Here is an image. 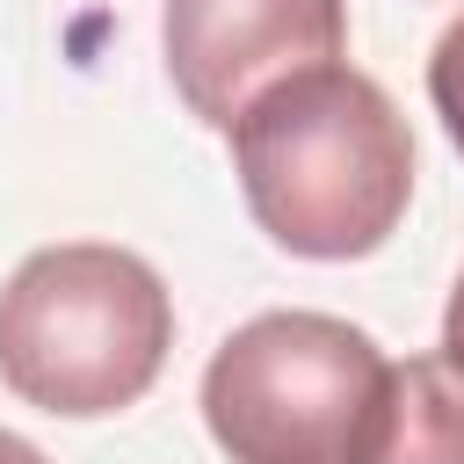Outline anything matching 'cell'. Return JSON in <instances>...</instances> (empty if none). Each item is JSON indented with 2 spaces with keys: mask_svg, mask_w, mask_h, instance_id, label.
I'll return each mask as SVG.
<instances>
[{
  "mask_svg": "<svg viewBox=\"0 0 464 464\" xmlns=\"http://www.w3.org/2000/svg\"><path fill=\"white\" fill-rule=\"evenodd\" d=\"M254 225L304 261L377 254L413 203V130L355 65H312L246 102L225 130Z\"/></svg>",
  "mask_w": 464,
  "mask_h": 464,
  "instance_id": "cell-1",
  "label": "cell"
},
{
  "mask_svg": "<svg viewBox=\"0 0 464 464\" xmlns=\"http://www.w3.org/2000/svg\"><path fill=\"white\" fill-rule=\"evenodd\" d=\"M174 348V297L130 246L65 239L0 290V377L58 420H102L152 392Z\"/></svg>",
  "mask_w": 464,
  "mask_h": 464,
  "instance_id": "cell-2",
  "label": "cell"
},
{
  "mask_svg": "<svg viewBox=\"0 0 464 464\" xmlns=\"http://www.w3.org/2000/svg\"><path fill=\"white\" fill-rule=\"evenodd\" d=\"M384 348L334 312H261L203 370V420L232 464H362Z\"/></svg>",
  "mask_w": 464,
  "mask_h": 464,
  "instance_id": "cell-3",
  "label": "cell"
},
{
  "mask_svg": "<svg viewBox=\"0 0 464 464\" xmlns=\"http://www.w3.org/2000/svg\"><path fill=\"white\" fill-rule=\"evenodd\" d=\"M174 94L196 123L232 130L254 94L348 51L341 0H167L160 14Z\"/></svg>",
  "mask_w": 464,
  "mask_h": 464,
  "instance_id": "cell-4",
  "label": "cell"
},
{
  "mask_svg": "<svg viewBox=\"0 0 464 464\" xmlns=\"http://www.w3.org/2000/svg\"><path fill=\"white\" fill-rule=\"evenodd\" d=\"M362 464H464V362L442 348L392 362Z\"/></svg>",
  "mask_w": 464,
  "mask_h": 464,
  "instance_id": "cell-5",
  "label": "cell"
},
{
  "mask_svg": "<svg viewBox=\"0 0 464 464\" xmlns=\"http://www.w3.org/2000/svg\"><path fill=\"white\" fill-rule=\"evenodd\" d=\"M428 102H435L450 145L464 152V14L435 36V58H428Z\"/></svg>",
  "mask_w": 464,
  "mask_h": 464,
  "instance_id": "cell-6",
  "label": "cell"
},
{
  "mask_svg": "<svg viewBox=\"0 0 464 464\" xmlns=\"http://www.w3.org/2000/svg\"><path fill=\"white\" fill-rule=\"evenodd\" d=\"M442 355H450V362H464V276H457L450 312H442Z\"/></svg>",
  "mask_w": 464,
  "mask_h": 464,
  "instance_id": "cell-7",
  "label": "cell"
},
{
  "mask_svg": "<svg viewBox=\"0 0 464 464\" xmlns=\"http://www.w3.org/2000/svg\"><path fill=\"white\" fill-rule=\"evenodd\" d=\"M0 464H51V457H44L36 442H22V435H7V428H0Z\"/></svg>",
  "mask_w": 464,
  "mask_h": 464,
  "instance_id": "cell-8",
  "label": "cell"
}]
</instances>
